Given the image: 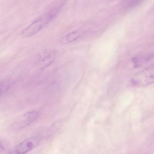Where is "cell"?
Here are the masks:
<instances>
[{
    "label": "cell",
    "instance_id": "obj_1",
    "mask_svg": "<svg viewBox=\"0 0 154 154\" xmlns=\"http://www.w3.org/2000/svg\"><path fill=\"white\" fill-rule=\"evenodd\" d=\"M57 11L43 15L23 30L22 35L23 37H30L37 34L45 27L56 15Z\"/></svg>",
    "mask_w": 154,
    "mask_h": 154
},
{
    "label": "cell",
    "instance_id": "obj_2",
    "mask_svg": "<svg viewBox=\"0 0 154 154\" xmlns=\"http://www.w3.org/2000/svg\"><path fill=\"white\" fill-rule=\"evenodd\" d=\"M131 83V85L137 87H145L154 83V65L135 74Z\"/></svg>",
    "mask_w": 154,
    "mask_h": 154
},
{
    "label": "cell",
    "instance_id": "obj_3",
    "mask_svg": "<svg viewBox=\"0 0 154 154\" xmlns=\"http://www.w3.org/2000/svg\"><path fill=\"white\" fill-rule=\"evenodd\" d=\"M40 116L39 112L35 111L24 114L18 119L14 124L15 129L20 130L25 128L34 123Z\"/></svg>",
    "mask_w": 154,
    "mask_h": 154
},
{
    "label": "cell",
    "instance_id": "obj_4",
    "mask_svg": "<svg viewBox=\"0 0 154 154\" xmlns=\"http://www.w3.org/2000/svg\"><path fill=\"white\" fill-rule=\"evenodd\" d=\"M41 140L38 137H33L27 139L17 145L15 149V151L17 154H25L35 147Z\"/></svg>",
    "mask_w": 154,
    "mask_h": 154
},
{
    "label": "cell",
    "instance_id": "obj_5",
    "mask_svg": "<svg viewBox=\"0 0 154 154\" xmlns=\"http://www.w3.org/2000/svg\"><path fill=\"white\" fill-rule=\"evenodd\" d=\"M55 56V54L54 52L44 53L40 57L39 60L40 66L44 68L50 65L54 60Z\"/></svg>",
    "mask_w": 154,
    "mask_h": 154
},
{
    "label": "cell",
    "instance_id": "obj_6",
    "mask_svg": "<svg viewBox=\"0 0 154 154\" xmlns=\"http://www.w3.org/2000/svg\"><path fill=\"white\" fill-rule=\"evenodd\" d=\"M82 33L78 30L71 32L62 38L61 43L63 44H70L78 39L82 35Z\"/></svg>",
    "mask_w": 154,
    "mask_h": 154
},
{
    "label": "cell",
    "instance_id": "obj_7",
    "mask_svg": "<svg viewBox=\"0 0 154 154\" xmlns=\"http://www.w3.org/2000/svg\"><path fill=\"white\" fill-rule=\"evenodd\" d=\"M12 82L11 81L7 80L2 82L1 83V94L2 96V94L5 93L12 85Z\"/></svg>",
    "mask_w": 154,
    "mask_h": 154
}]
</instances>
